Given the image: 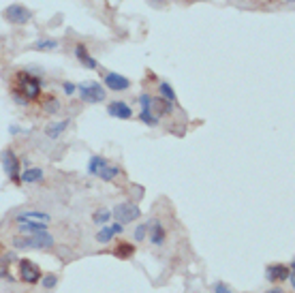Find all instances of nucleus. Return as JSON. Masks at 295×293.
Masks as SVG:
<instances>
[{
  "instance_id": "f257e3e1",
  "label": "nucleus",
  "mask_w": 295,
  "mask_h": 293,
  "mask_svg": "<svg viewBox=\"0 0 295 293\" xmlns=\"http://www.w3.org/2000/svg\"><path fill=\"white\" fill-rule=\"evenodd\" d=\"M11 246L15 250H43L54 246V236L49 231H39V233H19L11 240Z\"/></svg>"
},
{
  "instance_id": "f03ea898",
  "label": "nucleus",
  "mask_w": 295,
  "mask_h": 293,
  "mask_svg": "<svg viewBox=\"0 0 295 293\" xmlns=\"http://www.w3.org/2000/svg\"><path fill=\"white\" fill-rule=\"evenodd\" d=\"M15 90L19 94H24L28 101H37V99H41V90H43V77H39L30 71H17Z\"/></svg>"
},
{
  "instance_id": "7ed1b4c3",
  "label": "nucleus",
  "mask_w": 295,
  "mask_h": 293,
  "mask_svg": "<svg viewBox=\"0 0 295 293\" xmlns=\"http://www.w3.org/2000/svg\"><path fill=\"white\" fill-rule=\"evenodd\" d=\"M77 94L84 103H103L107 99L105 86H101V81H81L77 83Z\"/></svg>"
},
{
  "instance_id": "20e7f679",
  "label": "nucleus",
  "mask_w": 295,
  "mask_h": 293,
  "mask_svg": "<svg viewBox=\"0 0 295 293\" xmlns=\"http://www.w3.org/2000/svg\"><path fill=\"white\" fill-rule=\"evenodd\" d=\"M0 165H3V169L7 173V178L11 180L13 184H22L19 180V173H22V165H19V159L17 154L11 150V148H5L0 152Z\"/></svg>"
},
{
  "instance_id": "39448f33",
  "label": "nucleus",
  "mask_w": 295,
  "mask_h": 293,
  "mask_svg": "<svg viewBox=\"0 0 295 293\" xmlns=\"http://www.w3.org/2000/svg\"><path fill=\"white\" fill-rule=\"evenodd\" d=\"M3 17L7 19L9 24H15V26H26L28 22H32V11L26 7V5H9L5 11H3Z\"/></svg>"
},
{
  "instance_id": "423d86ee",
  "label": "nucleus",
  "mask_w": 295,
  "mask_h": 293,
  "mask_svg": "<svg viewBox=\"0 0 295 293\" xmlns=\"http://www.w3.org/2000/svg\"><path fill=\"white\" fill-rule=\"evenodd\" d=\"M111 216L116 218V223L126 225V223H135L141 216V210L133 201H124V203H118L114 210H111Z\"/></svg>"
},
{
  "instance_id": "0eeeda50",
  "label": "nucleus",
  "mask_w": 295,
  "mask_h": 293,
  "mask_svg": "<svg viewBox=\"0 0 295 293\" xmlns=\"http://www.w3.org/2000/svg\"><path fill=\"white\" fill-rule=\"evenodd\" d=\"M17 274H19V280L28 282V285H37V282L41 280V276H43V272H41V268L37 263H32L30 259H22L19 261Z\"/></svg>"
},
{
  "instance_id": "6e6552de",
  "label": "nucleus",
  "mask_w": 295,
  "mask_h": 293,
  "mask_svg": "<svg viewBox=\"0 0 295 293\" xmlns=\"http://www.w3.org/2000/svg\"><path fill=\"white\" fill-rule=\"evenodd\" d=\"M103 86H105V90H111V92H126L130 88V79L120 75V73L107 71V73H103Z\"/></svg>"
},
{
  "instance_id": "1a4fd4ad",
  "label": "nucleus",
  "mask_w": 295,
  "mask_h": 293,
  "mask_svg": "<svg viewBox=\"0 0 295 293\" xmlns=\"http://www.w3.org/2000/svg\"><path fill=\"white\" fill-rule=\"evenodd\" d=\"M13 223H52V216L41 210H19L13 214Z\"/></svg>"
},
{
  "instance_id": "9d476101",
  "label": "nucleus",
  "mask_w": 295,
  "mask_h": 293,
  "mask_svg": "<svg viewBox=\"0 0 295 293\" xmlns=\"http://www.w3.org/2000/svg\"><path fill=\"white\" fill-rule=\"evenodd\" d=\"M107 113L116 120H130L133 118V109L126 101H109L107 103Z\"/></svg>"
},
{
  "instance_id": "9b49d317",
  "label": "nucleus",
  "mask_w": 295,
  "mask_h": 293,
  "mask_svg": "<svg viewBox=\"0 0 295 293\" xmlns=\"http://www.w3.org/2000/svg\"><path fill=\"white\" fill-rule=\"evenodd\" d=\"M73 54H75V58H77V62L84 69H90V71H94V69H99V62H96V58L90 54V49L84 45V43H77L75 45V49H73Z\"/></svg>"
},
{
  "instance_id": "f8f14e48",
  "label": "nucleus",
  "mask_w": 295,
  "mask_h": 293,
  "mask_svg": "<svg viewBox=\"0 0 295 293\" xmlns=\"http://www.w3.org/2000/svg\"><path fill=\"white\" fill-rule=\"evenodd\" d=\"M148 240L154 246H162L167 242V231H165V227H162V223L160 221H150L148 223Z\"/></svg>"
},
{
  "instance_id": "ddd939ff",
  "label": "nucleus",
  "mask_w": 295,
  "mask_h": 293,
  "mask_svg": "<svg viewBox=\"0 0 295 293\" xmlns=\"http://www.w3.org/2000/svg\"><path fill=\"white\" fill-rule=\"evenodd\" d=\"M122 231H124V225H120V223H111V225H105V227H101V231L96 233V242L99 244H107L111 242L116 236H120Z\"/></svg>"
},
{
  "instance_id": "4468645a",
  "label": "nucleus",
  "mask_w": 295,
  "mask_h": 293,
  "mask_svg": "<svg viewBox=\"0 0 295 293\" xmlns=\"http://www.w3.org/2000/svg\"><path fill=\"white\" fill-rule=\"evenodd\" d=\"M69 127H71V120L69 118L67 120H60V122H49L47 127H45V137H49V139H60V137H62V133Z\"/></svg>"
},
{
  "instance_id": "2eb2a0df",
  "label": "nucleus",
  "mask_w": 295,
  "mask_h": 293,
  "mask_svg": "<svg viewBox=\"0 0 295 293\" xmlns=\"http://www.w3.org/2000/svg\"><path fill=\"white\" fill-rule=\"evenodd\" d=\"M176 105H171L169 101H165L162 97H152V113H154L156 118H162V116H169L171 111H174Z\"/></svg>"
},
{
  "instance_id": "dca6fc26",
  "label": "nucleus",
  "mask_w": 295,
  "mask_h": 293,
  "mask_svg": "<svg viewBox=\"0 0 295 293\" xmlns=\"http://www.w3.org/2000/svg\"><path fill=\"white\" fill-rule=\"evenodd\" d=\"M43 178H45V171L41 169V167H28V169H24L22 173H19V180H22V184L43 182Z\"/></svg>"
},
{
  "instance_id": "f3484780",
  "label": "nucleus",
  "mask_w": 295,
  "mask_h": 293,
  "mask_svg": "<svg viewBox=\"0 0 295 293\" xmlns=\"http://www.w3.org/2000/svg\"><path fill=\"white\" fill-rule=\"evenodd\" d=\"M58 47H60V41L54 39V37H41L30 45L32 51H56Z\"/></svg>"
},
{
  "instance_id": "a211bd4d",
  "label": "nucleus",
  "mask_w": 295,
  "mask_h": 293,
  "mask_svg": "<svg viewBox=\"0 0 295 293\" xmlns=\"http://www.w3.org/2000/svg\"><path fill=\"white\" fill-rule=\"evenodd\" d=\"M41 107H43V111L49 113V116H56V113L62 109V103H60V99L56 94H45V97L41 99Z\"/></svg>"
},
{
  "instance_id": "6ab92c4d",
  "label": "nucleus",
  "mask_w": 295,
  "mask_h": 293,
  "mask_svg": "<svg viewBox=\"0 0 295 293\" xmlns=\"http://www.w3.org/2000/svg\"><path fill=\"white\" fill-rule=\"evenodd\" d=\"M109 161L105 159V156H101V154H92V156H90V159H88V165H86V173L88 175H99L101 171H103V167L107 165Z\"/></svg>"
},
{
  "instance_id": "aec40b11",
  "label": "nucleus",
  "mask_w": 295,
  "mask_h": 293,
  "mask_svg": "<svg viewBox=\"0 0 295 293\" xmlns=\"http://www.w3.org/2000/svg\"><path fill=\"white\" fill-rule=\"evenodd\" d=\"M289 272H291V270H289L287 266L274 263V266H268V268H266V278H268V280H287Z\"/></svg>"
},
{
  "instance_id": "412c9836",
  "label": "nucleus",
  "mask_w": 295,
  "mask_h": 293,
  "mask_svg": "<svg viewBox=\"0 0 295 293\" xmlns=\"http://www.w3.org/2000/svg\"><path fill=\"white\" fill-rule=\"evenodd\" d=\"M158 97L169 101L171 105H178V94H176L174 86H171L169 81H158Z\"/></svg>"
},
{
  "instance_id": "4be33fe9",
  "label": "nucleus",
  "mask_w": 295,
  "mask_h": 293,
  "mask_svg": "<svg viewBox=\"0 0 295 293\" xmlns=\"http://www.w3.org/2000/svg\"><path fill=\"white\" fill-rule=\"evenodd\" d=\"M49 223H19L17 231L19 233H39V231H47Z\"/></svg>"
},
{
  "instance_id": "5701e85b",
  "label": "nucleus",
  "mask_w": 295,
  "mask_h": 293,
  "mask_svg": "<svg viewBox=\"0 0 295 293\" xmlns=\"http://www.w3.org/2000/svg\"><path fill=\"white\" fill-rule=\"evenodd\" d=\"M122 173V169H120V167L118 165H105L103 167V171H101L96 178H101V180H103V182H111V180H116V178Z\"/></svg>"
},
{
  "instance_id": "b1692460",
  "label": "nucleus",
  "mask_w": 295,
  "mask_h": 293,
  "mask_svg": "<svg viewBox=\"0 0 295 293\" xmlns=\"http://www.w3.org/2000/svg\"><path fill=\"white\" fill-rule=\"evenodd\" d=\"M114 255H116L118 259H130V257L135 255V244L120 242V244L116 246V250H114Z\"/></svg>"
},
{
  "instance_id": "393cba45",
  "label": "nucleus",
  "mask_w": 295,
  "mask_h": 293,
  "mask_svg": "<svg viewBox=\"0 0 295 293\" xmlns=\"http://www.w3.org/2000/svg\"><path fill=\"white\" fill-rule=\"evenodd\" d=\"M109 221H111V210H107V208H99V210L92 214V223L99 225V227H105Z\"/></svg>"
},
{
  "instance_id": "a878e982",
  "label": "nucleus",
  "mask_w": 295,
  "mask_h": 293,
  "mask_svg": "<svg viewBox=\"0 0 295 293\" xmlns=\"http://www.w3.org/2000/svg\"><path fill=\"white\" fill-rule=\"evenodd\" d=\"M11 99L15 101V105H19V107H28L30 105V101L24 97V94H19L15 88H11Z\"/></svg>"
},
{
  "instance_id": "bb28decb",
  "label": "nucleus",
  "mask_w": 295,
  "mask_h": 293,
  "mask_svg": "<svg viewBox=\"0 0 295 293\" xmlns=\"http://www.w3.org/2000/svg\"><path fill=\"white\" fill-rule=\"evenodd\" d=\"M146 236H148V223L137 225V227H135V233H133L135 242H141V240H146Z\"/></svg>"
},
{
  "instance_id": "cd10ccee",
  "label": "nucleus",
  "mask_w": 295,
  "mask_h": 293,
  "mask_svg": "<svg viewBox=\"0 0 295 293\" xmlns=\"http://www.w3.org/2000/svg\"><path fill=\"white\" fill-rule=\"evenodd\" d=\"M41 280H43V287L45 289H54L56 282H58V276L56 274H45V276H41Z\"/></svg>"
},
{
  "instance_id": "c85d7f7f",
  "label": "nucleus",
  "mask_w": 295,
  "mask_h": 293,
  "mask_svg": "<svg viewBox=\"0 0 295 293\" xmlns=\"http://www.w3.org/2000/svg\"><path fill=\"white\" fill-rule=\"evenodd\" d=\"M62 92L67 94V97H73V94L77 92V83H73V81H62Z\"/></svg>"
},
{
  "instance_id": "c756f323",
  "label": "nucleus",
  "mask_w": 295,
  "mask_h": 293,
  "mask_svg": "<svg viewBox=\"0 0 295 293\" xmlns=\"http://www.w3.org/2000/svg\"><path fill=\"white\" fill-rule=\"evenodd\" d=\"M214 293H233V289L229 285H225V282H216V285H214Z\"/></svg>"
},
{
  "instance_id": "7c9ffc66",
  "label": "nucleus",
  "mask_w": 295,
  "mask_h": 293,
  "mask_svg": "<svg viewBox=\"0 0 295 293\" xmlns=\"http://www.w3.org/2000/svg\"><path fill=\"white\" fill-rule=\"evenodd\" d=\"M9 133H11V135H19V133H26V131H22L19 127H9Z\"/></svg>"
},
{
  "instance_id": "2f4dec72",
  "label": "nucleus",
  "mask_w": 295,
  "mask_h": 293,
  "mask_svg": "<svg viewBox=\"0 0 295 293\" xmlns=\"http://www.w3.org/2000/svg\"><path fill=\"white\" fill-rule=\"evenodd\" d=\"M266 293H287L284 289H280V287H272L270 291H266Z\"/></svg>"
},
{
  "instance_id": "473e14b6",
  "label": "nucleus",
  "mask_w": 295,
  "mask_h": 293,
  "mask_svg": "<svg viewBox=\"0 0 295 293\" xmlns=\"http://www.w3.org/2000/svg\"><path fill=\"white\" fill-rule=\"evenodd\" d=\"M150 3H156V5H160V3H162V0H150Z\"/></svg>"
}]
</instances>
